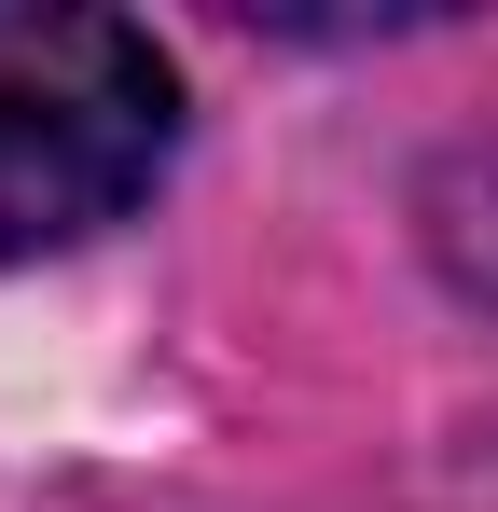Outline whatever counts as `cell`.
<instances>
[{"instance_id": "6da1fadb", "label": "cell", "mask_w": 498, "mask_h": 512, "mask_svg": "<svg viewBox=\"0 0 498 512\" xmlns=\"http://www.w3.org/2000/svg\"><path fill=\"white\" fill-rule=\"evenodd\" d=\"M180 153V70L139 14L0 0V250H83Z\"/></svg>"}]
</instances>
